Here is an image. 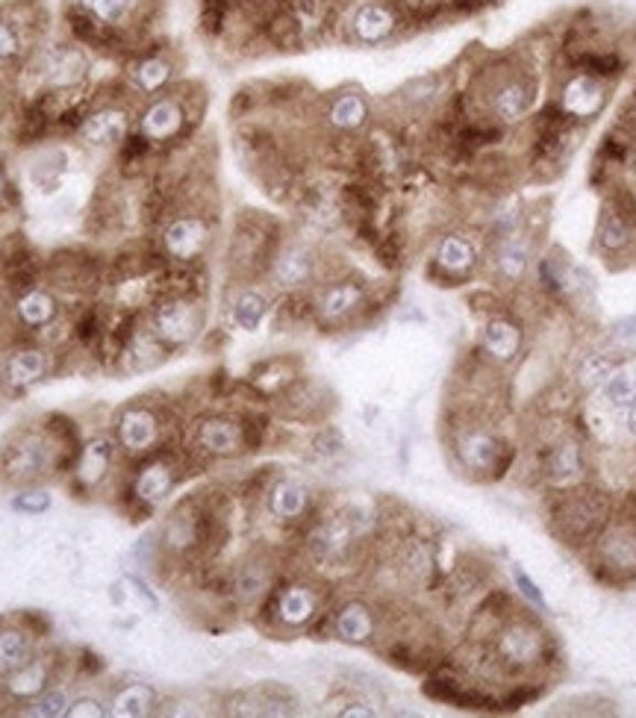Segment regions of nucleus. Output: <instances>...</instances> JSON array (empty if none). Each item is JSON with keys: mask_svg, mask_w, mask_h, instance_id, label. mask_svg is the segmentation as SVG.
Instances as JSON below:
<instances>
[{"mask_svg": "<svg viewBox=\"0 0 636 718\" xmlns=\"http://www.w3.org/2000/svg\"><path fill=\"white\" fill-rule=\"evenodd\" d=\"M56 466V445L42 433H21L0 457V471L15 483H36Z\"/></svg>", "mask_w": 636, "mask_h": 718, "instance_id": "9", "label": "nucleus"}, {"mask_svg": "<svg viewBox=\"0 0 636 718\" xmlns=\"http://www.w3.org/2000/svg\"><path fill=\"white\" fill-rule=\"evenodd\" d=\"M484 253L486 239L468 230H449L433 248L431 269L436 278L445 280V286H460L475 278V271L484 265Z\"/></svg>", "mask_w": 636, "mask_h": 718, "instance_id": "8", "label": "nucleus"}, {"mask_svg": "<svg viewBox=\"0 0 636 718\" xmlns=\"http://www.w3.org/2000/svg\"><path fill=\"white\" fill-rule=\"evenodd\" d=\"M153 704H157V692L148 683H130V686H125V689H118L112 695V704H109L112 709L109 712L121 718H139L148 716Z\"/></svg>", "mask_w": 636, "mask_h": 718, "instance_id": "35", "label": "nucleus"}, {"mask_svg": "<svg viewBox=\"0 0 636 718\" xmlns=\"http://www.w3.org/2000/svg\"><path fill=\"white\" fill-rule=\"evenodd\" d=\"M213 225L201 216H177L162 227V248L177 262H195L209 251Z\"/></svg>", "mask_w": 636, "mask_h": 718, "instance_id": "18", "label": "nucleus"}, {"mask_svg": "<svg viewBox=\"0 0 636 718\" xmlns=\"http://www.w3.org/2000/svg\"><path fill=\"white\" fill-rule=\"evenodd\" d=\"M601 395V406L604 410H630L636 401V366L634 362H622L607 380H604V387L599 389Z\"/></svg>", "mask_w": 636, "mask_h": 718, "instance_id": "32", "label": "nucleus"}, {"mask_svg": "<svg viewBox=\"0 0 636 718\" xmlns=\"http://www.w3.org/2000/svg\"><path fill=\"white\" fill-rule=\"evenodd\" d=\"M533 262H537V242H533L528 225L513 230V233L486 236L484 265L489 269L495 286L519 289L533 271Z\"/></svg>", "mask_w": 636, "mask_h": 718, "instance_id": "6", "label": "nucleus"}, {"mask_svg": "<svg viewBox=\"0 0 636 718\" xmlns=\"http://www.w3.org/2000/svg\"><path fill=\"white\" fill-rule=\"evenodd\" d=\"M83 12H89L91 19L100 24H118L130 12L133 0H77Z\"/></svg>", "mask_w": 636, "mask_h": 718, "instance_id": "41", "label": "nucleus"}, {"mask_svg": "<svg viewBox=\"0 0 636 718\" xmlns=\"http://www.w3.org/2000/svg\"><path fill=\"white\" fill-rule=\"evenodd\" d=\"M368 292L357 278H333L319 286L313 297L315 318L322 324H342L366 306Z\"/></svg>", "mask_w": 636, "mask_h": 718, "instance_id": "14", "label": "nucleus"}, {"mask_svg": "<svg viewBox=\"0 0 636 718\" xmlns=\"http://www.w3.org/2000/svg\"><path fill=\"white\" fill-rule=\"evenodd\" d=\"M21 36L10 21H0V63H7L12 56H19Z\"/></svg>", "mask_w": 636, "mask_h": 718, "instance_id": "43", "label": "nucleus"}, {"mask_svg": "<svg viewBox=\"0 0 636 718\" xmlns=\"http://www.w3.org/2000/svg\"><path fill=\"white\" fill-rule=\"evenodd\" d=\"M65 716L68 718H100V716H107V709H104V704H100L98 698H77L68 704Z\"/></svg>", "mask_w": 636, "mask_h": 718, "instance_id": "44", "label": "nucleus"}, {"mask_svg": "<svg viewBox=\"0 0 636 718\" xmlns=\"http://www.w3.org/2000/svg\"><path fill=\"white\" fill-rule=\"evenodd\" d=\"M33 660V639L19 628L0 630V674H10Z\"/></svg>", "mask_w": 636, "mask_h": 718, "instance_id": "37", "label": "nucleus"}, {"mask_svg": "<svg viewBox=\"0 0 636 718\" xmlns=\"http://www.w3.org/2000/svg\"><path fill=\"white\" fill-rule=\"evenodd\" d=\"M371 118V104L359 89H342L327 100L324 121L336 133H359Z\"/></svg>", "mask_w": 636, "mask_h": 718, "instance_id": "23", "label": "nucleus"}, {"mask_svg": "<svg viewBox=\"0 0 636 718\" xmlns=\"http://www.w3.org/2000/svg\"><path fill=\"white\" fill-rule=\"evenodd\" d=\"M627 433H630V436L636 439V401H634V406L627 410Z\"/></svg>", "mask_w": 636, "mask_h": 718, "instance_id": "48", "label": "nucleus"}, {"mask_svg": "<svg viewBox=\"0 0 636 718\" xmlns=\"http://www.w3.org/2000/svg\"><path fill=\"white\" fill-rule=\"evenodd\" d=\"M333 633L348 645H368L377 637V616L366 601H345L333 612Z\"/></svg>", "mask_w": 636, "mask_h": 718, "instance_id": "24", "label": "nucleus"}, {"mask_svg": "<svg viewBox=\"0 0 636 718\" xmlns=\"http://www.w3.org/2000/svg\"><path fill=\"white\" fill-rule=\"evenodd\" d=\"M118 445L130 454V457H142L151 454L160 442V418L148 406H130L118 415L116 427Z\"/></svg>", "mask_w": 636, "mask_h": 718, "instance_id": "20", "label": "nucleus"}, {"mask_svg": "<svg viewBox=\"0 0 636 718\" xmlns=\"http://www.w3.org/2000/svg\"><path fill=\"white\" fill-rule=\"evenodd\" d=\"M625 359L627 357H622L616 350H592V353H586V357L578 362L574 383H578L583 392H599V389L604 387V380H607Z\"/></svg>", "mask_w": 636, "mask_h": 718, "instance_id": "29", "label": "nucleus"}, {"mask_svg": "<svg viewBox=\"0 0 636 718\" xmlns=\"http://www.w3.org/2000/svg\"><path fill=\"white\" fill-rule=\"evenodd\" d=\"M15 313H19L21 324H28V327H47L60 313V306H56V297L45 289H30L28 295L19 297Z\"/></svg>", "mask_w": 636, "mask_h": 718, "instance_id": "36", "label": "nucleus"}, {"mask_svg": "<svg viewBox=\"0 0 636 718\" xmlns=\"http://www.w3.org/2000/svg\"><path fill=\"white\" fill-rule=\"evenodd\" d=\"M47 681H51L47 665L42 663V660H30V663H24L21 668L7 674V692H10V698L19 700L39 698V695L47 689Z\"/></svg>", "mask_w": 636, "mask_h": 718, "instance_id": "34", "label": "nucleus"}, {"mask_svg": "<svg viewBox=\"0 0 636 718\" xmlns=\"http://www.w3.org/2000/svg\"><path fill=\"white\" fill-rule=\"evenodd\" d=\"M521 348H525V324L516 315L502 309L486 318L477 339V357H484L495 369H504L521 357Z\"/></svg>", "mask_w": 636, "mask_h": 718, "instance_id": "12", "label": "nucleus"}, {"mask_svg": "<svg viewBox=\"0 0 636 718\" xmlns=\"http://www.w3.org/2000/svg\"><path fill=\"white\" fill-rule=\"evenodd\" d=\"M130 77H133V86L142 91V95H157V91L169 86L171 77H174V68H171L165 56H148V59L136 65Z\"/></svg>", "mask_w": 636, "mask_h": 718, "instance_id": "39", "label": "nucleus"}, {"mask_svg": "<svg viewBox=\"0 0 636 718\" xmlns=\"http://www.w3.org/2000/svg\"><path fill=\"white\" fill-rule=\"evenodd\" d=\"M204 327V313L192 297L174 295L153 306L151 330L165 345H188Z\"/></svg>", "mask_w": 636, "mask_h": 718, "instance_id": "13", "label": "nucleus"}, {"mask_svg": "<svg viewBox=\"0 0 636 718\" xmlns=\"http://www.w3.org/2000/svg\"><path fill=\"white\" fill-rule=\"evenodd\" d=\"M569 121H574L578 127L592 124L595 118L607 109L610 104V83L599 80L586 72H574V68H563L560 80H557L554 98Z\"/></svg>", "mask_w": 636, "mask_h": 718, "instance_id": "7", "label": "nucleus"}, {"mask_svg": "<svg viewBox=\"0 0 636 718\" xmlns=\"http://www.w3.org/2000/svg\"><path fill=\"white\" fill-rule=\"evenodd\" d=\"M3 192H7V177H3V171H0V198H3Z\"/></svg>", "mask_w": 636, "mask_h": 718, "instance_id": "49", "label": "nucleus"}, {"mask_svg": "<svg viewBox=\"0 0 636 718\" xmlns=\"http://www.w3.org/2000/svg\"><path fill=\"white\" fill-rule=\"evenodd\" d=\"M130 133V118L125 109L104 107L83 121V139L95 148H116Z\"/></svg>", "mask_w": 636, "mask_h": 718, "instance_id": "26", "label": "nucleus"}, {"mask_svg": "<svg viewBox=\"0 0 636 718\" xmlns=\"http://www.w3.org/2000/svg\"><path fill=\"white\" fill-rule=\"evenodd\" d=\"M433 566H436V559H433L431 545L424 538H403L401 548H398V572L410 584H428Z\"/></svg>", "mask_w": 636, "mask_h": 718, "instance_id": "30", "label": "nucleus"}, {"mask_svg": "<svg viewBox=\"0 0 636 718\" xmlns=\"http://www.w3.org/2000/svg\"><path fill=\"white\" fill-rule=\"evenodd\" d=\"M186 124V112L174 98H153L142 112L139 130L151 142H171L177 139L180 130Z\"/></svg>", "mask_w": 636, "mask_h": 718, "instance_id": "25", "label": "nucleus"}, {"mask_svg": "<svg viewBox=\"0 0 636 718\" xmlns=\"http://www.w3.org/2000/svg\"><path fill=\"white\" fill-rule=\"evenodd\" d=\"M112 459H116V445L112 439H89L83 445L80 459H77V480H80L86 489H95L109 477V468H112Z\"/></svg>", "mask_w": 636, "mask_h": 718, "instance_id": "27", "label": "nucleus"}, {"mask_svg": "<svg viewBox=\"0 0 636 718\" xmlns=\"http://www.w3.org/2000/svg\"><path fill=\"white\" fill-rule=\"evenodd\" d=\"M451 454L457 466L477 480H498L510 471L516 457L510 442L481 415H466L451 424Z\"/></svg>", "mask_w": 636, "mask_h": 718, "instance_id": "4", "label": "nucleus"}, {"mask_svg": "<svg viewBox=\"0 0 636 718\" xmlns=\"http://www.w3.org/2000/svg\"><path fill=\"white\" fill-rule=\"evenodd\" d=\"M266 507L278 524H301L313 512V489L301 480L283 477L266 492Z\"/></svg>", "mask_w": 636, "mask_h": 718, "instance_id": "21", "label": "nucleus"}, {"mask_svg": "<svg viewBox=\"0 0 636 718\" xmlns=\"http://www.w3.org/2000/svg\"><path fill=\"white\" fill-rule=\"evenodd\" d=\"M351 42L366 47H377L392 42L403 28V12L389 0H363L348 12Z\"/></svg>", "mask_w": 636, "mask_h": 718, "instance_id": "10", "label": "nucleus"}, {"mask_svg": "<svg viewBox=\"0 0 636 718\" xmlns=\"http://www.w3.org/2000/svg\"><path fill=\"white\" fill-rule=\"evenodd\" d=\"M271 589V577L269 568L262 563H245V566L236 568L234 577V595L242 603H257L262 595Z\"/></svg>", "mask_w": 636, "mask_h": 718, "instance_id": "38", "label": "nucleus"}, {"mask_svg": "<svg viewBox=\"0 0 636 718\" xmlns=\"http://www.w3.org/2000/svg\"><path fill=\"white\" fill-rule=\"evenodd\" d=\"M65 709H68V698H65L63 689H45L33 700V709H30V716H65Z\"/></svg>", "mask_w": 636, "mask_h": 718, "instance_id": "42", "label": "nucleus"}, {"mask_svg": "<svg viewBox=\"0 0 636 718\" xmlns=\"http://www.w3.org/2000/svg\"><path fill=\"white\" fill-rule=\"evenodd\" d=\"M595 248L610 260H622L636 251V227L618 216L610 204L601 207L599 225H595Z\"/></svg>", "mask_w": 636, "mask_h": 718, "instance_id": "22", "label": "nucleus"}, {"mask_svg": "<svg viewBox=\"0 0 636 718\" xmlns=\"http://www.w3.org/2000/svg\"><path fill=\"white\" fill-rule=\"evenodd\" d=\"M47 374V357L45 350L39 348H24L15 350L7 362V369H3V378L10 383L12 389H28L33 383Z\"/></svg>", "mask_w": 636, "mask_h": 718, "instance_id": "31", "label": "nucleus"}, {"mask_svg": "<svg viewBox=\"0 0 636 718\" xmlns=\"http://www.w3.org/2000/svg\"><path fill=\"white\" fill-rule=\"evenodd\" d=\"M539 86H542L539 72L528 63L525 51H507L502 56H489V65L477 72V95H466V98L481 100L477 109L481 118L504 130H516L528 124V118L533 116L539 104Z\"/></svg>", "mask_w": 636, "mask_h": 718, "instance_id": "1", "label": "nucleus"}, {"mask_svg": "<svg viewBox=\"0 0 636 718\" xmlns=\"http://www.w3.org/2000/svg\"><path fill=\"white\" fill-rule=\"evenodd\" d=\"M315 274H319V260H315L313 248H306V244H280L278 253L271 257L269 278L271 283L283 289L287 295L301 292V289H306L310 283H315Z\"/></svg>", "mask_w": 636, "mask_h": 718, "instance_id": "17", "label": "nucleus"}, {"mask_svg": "<svg viewBox=\"0 0 636 718\" xmlns=\"http://www.w3.org/2000/svg\"><path fill=\"white\" fill-rule=\"evenodd\" d=\"M533 283H537L539 297L542 301H554V304H563V301H569L581 289L578 269L560 251H548L542 257H537V262H533Z\"/></svg>", "mask_w": 636, "mask_h": 718, "instance_id": "19", "label": "nucleus"}, {"mask_svg": "<svg viewBox=\"0 0 636 718\" xmlns=\"http://www.w3.org/2000/svg\"><path fill=\"white\" fill-rule=\"evenodd\" d=\"M174 483H177L174 468H171L165 459H153V463H148V466L139 471V477H136L133 483L136 501L148 503V507H157V503L169 498Z\"/></svg>", "mask_w": 636, "mask_h": 718, "instance_id": "28", "label": "nucleus"}, {"mask_svg": "<svg viewBox=\"0 0 636 718\" xmlns=\"http://www.w3.org/2000/svg\"><path fill=\"white\" fill-rule=\"evenodd\" d=\"M486 648L493 651L495 663L504 674H539L551 663V633L542 628V621L533 619L530 612H513L495 628L486 639Z\"/></svg>", "mask_w": 636, "mask_h": 718, "instance_id": "3", "label": "nucleus"}, {"mask_svg": "<svg viewBox=\"0 0 636 718\" xmlns=\"http://www.w3.org/2000/svg\"><path fill=\"white\" fill-rule=\"evenodd\" d=\"M269 297L266 292L254 286H245L236 292L234 304H230V315H234L236 327H242V330L254 333L260 330L262 322H266V315H269Z\"/></svg>", "mask_w": 636, "mask_h": 718, "instance_id": "33", "label": "nucleus"}, {"mask_svg": "<svg viewBox=\"0 0 636 718\" xmlns=\"http://www.w3.org/2000/svg\"><path fill=\"white\" fill-rule=\"evenodd\" d=\"M445 95V77L442 74H424V77H416L401 89V100L412 109H428L433 107L436 100H442Z\"/></svg>", "mask_w": 636, "mask_h": 718, "instance_id": "40", "label": "nucleus"}, {"mask_svg": "<svg viewBox=\"0 0 636 718\" xmlns=\"http://www.w3.org/2000/svg\"><path fill=\"white\" fill-rule=\"evenodd\" d=\"M590 568L613 586L636 580V515L610 519L590 545Z\"/></svg>", "mask_w": 636, "mask_h": 718, "instance_id": "5", "label": "nucleus"}, {"mask_svg": "<svg viewBox=\"0 0 636 718\" xmlns=\"http://www.w3.org/2000/svg\"><path fill=\"white\" fill-rule=\"evenodd\" d=\"M513 580H516V586H519V592H521V598H525V601L533 603V607H546V598L539 595L537 584H533V580H530V577L525 575L519 566L513 568Z\"/></svg>", "mask_w": 636, "mask_h": 718, "instance_id": "45", "label": "nucleus"}, {"mask_svg": "<svg viewBox=\"0 0 636 718\" xmlns=\"http://www.w3.org/2000/svg\"><path fill=\"white\" fill-rule=\"evenodd\" d=\"M613 515V498L586 480L565 489H551L548 498V524L554 536L572 548H590Z\"/></svg>", "mask_w": 636, "mask_h": 718, "instance_id": "2", "label": "nucleus"}, {"mask_svg": "<svg viewBox=\"0 0 636 718\" xmlns=\"http://www.w3.org/2000/svg\"><path fill=\"white\" fill-rule=\"evenodd\" d=\"M537 471L542 477V483L551 486V489L583 483L586 480V448H583V442L569 436V433L551 439L542 448Z\"/></svg>", "mask_w": 636, "mask_h": 718, "instance_id": "11", "label": "nucleus"}, {"mask_svg": "<svg viewBox=\"0 0 636 718\" xmlns=\"http://www.w3.org/2000/svg\"><path fill=\"white\" fill-rule=\"evenodd\" d=\"M319 610H322V595L313 584H301V580L280 586L271 598V616L287 630L310 628L319 619Z\"/></svg>", "mask_w": 636, "mask_h": 718, "instance_id": "16", "label": "nucleus"}, {"mask_svg": "<svg viewBox=\"0 0 636 718\" xmlns=\"http://www.w3.org/2000/svg\"><path fill=\"white\" fill-rule=\"evenodd\" d=\"M613 333H616L618 339H630V336H636V315H627V318L616 322Z\"/></svg>", "mask_w": 636, "mask_h": 718, "instance_id": "47", "label": "nucleus"}, {"mask_svg": "<svg viewBox=\"0 0 636 718\" xmlns=\"http://www.w3.org/2000/svg\"><path fill=\"white\" fill-rule=\"evenodd\" d=\"M12 507L21 512H42L51 507V494L47 492H24L19 494L15 501H12Z\"/></svg>", "mask_w": 636, "mask_h": 718, "instance_id": "46", "label": "nucleus"}, {"mask_svg": "<svg viewBox=\"0 0 636 718\" xmlns=\"http://www.w3.org/2000/svg\"><path fill=\"white\" fill-rule=\"evenodd\" d=\"M0 100H3V95H0Z\"/></svg>", "mask_w": 636, "mask_h": 718, "instance_id": "50", "label": "nucleus"}, {"mask_svg": "<svg viewBox=\"0 0 636 718\" xmlns=\"http://www.w3.org/2000/svg\"><path fill=\"white\" fill-rule=\"evenodd\" d=\"M248 427L230 415H206L195 427V445L206 457L234 459L248 448Z\"/></svg>", "mask_w": 636, "mask_h": 718, "instance_id": "15", "label": "nucleus"}]
</instances>
